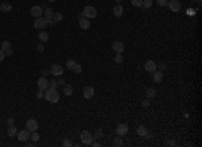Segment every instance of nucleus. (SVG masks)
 Segmentation results:
<instances>
[{
	"instance_id": "f257e3e1",
	"label": "nucleus",
	"mask_w": 202,
	"mask_h": 147,
	"mask_svg": "<svg viewBox=\"0 0 202 147\" xmlns=\"http://www.w3.org/2000/svg\"><path fill=\"white\" fill-rule=\"evenodd\" d=\"M45 99L50 103H58L59 101V93L57 88H47L45 90Z\"/></svg>"
},
{
	"instance_id": "f03ea898",
	"label": "nucleus",
	"mask_w": 202,
	"mask_h": 147,
	"mask_svg": "<svg viewBox=\"0 0 202 147\" xmlns=\"http://www.w3.org/2000/svg\"><path fill=\"white\" fill-rule=\"evenodd\" d=\"M80 138H81V143L82 144H86V146H90V144L93 143V136H92V134H90L89 131H82L81 135H80Z\"/></svg>"
},
{
	"instance_id": "7ed1b4c3",
	"label": "nucleus",
	"mask_w": 202,
	"mask_h": 147,
	"mask_svg": "<svg viewBox=\"0 0 202 147\" xmlns=\"http://www.w3.org/2000/svg\"><path fill=\"white\" fill-rule=\"evenodd\" d=\"M82 14H84V16L88 18V19H93V18L97 16V10H96L93 6H86V7L84 8Z\"/></svg>"
},
{
	"instance_id": "20e7f679",
	"label": "nucleus",
	"mask_w": 202,
	"mask_h": 147,
	"mask_svg": "<svg viewBox=\"0 0 202 147\" xmlns=\"http://www.w3.org/2000/svg\"><path fill=\"white\" fill-rule=\"evenodd\" d=\"M49 70H50V73L53 74V76H62L63 74V68H62V65H59V63H53Z\"/></svg>"
},
{
	"instance_id": "39448f33",
	"label": "nucleus",
	"mask_w": 202,
	"mask_h": 147,
	"mask_svg": "<svg viewBox=\"0 0 202 147\" xmlns=\"http://www.w3.org/2000/svg\"><path fill=\"white\" fill-rule=\"evenodd\" d=\"M167 7L170 8V11H172V12L181 11V3H179L178 0H168Z\"/></svg>"
},
{
	"instance_id": "423d86ee",
	"label": "nucleus",
	"mask_w": 202,
	"mask_h": 147,
	"mask_svg": "<svg viewBox=\"0 0 202 147\" xmlns=\"http://www.w3.org/2000/svg\"><path fill=\"white\" fill-rule=\"evenodd\" d=\"M144 69H146V72H148V73H154L158 68H156V62H154L152 59H148V61H146V63H144Z\"/></svg>"
},
{
	"instance_id": "0eeeda50",
	"label": "nucleus",
	"mask_w": 202,
	"mask_h": 147,
	"mask_svg": "<svg viewBox=\"0 0 202 147\" xmlns=\"http://www.w3.org/2000/svg\"><path fill=\"white\" fill-rule=\"evenodd\" d=\"M26 127H27V130L30 132H32V131H36V130H38L39 124H38V121H36L35 119H28L27 123H26Z\"/></svg>"
},
{
	"instance_id": "6e6552de",
	"label": "nucleus",
	"mask_w": 202,
	"mask_h": 147,
	"mask_svg": "<svg viewBox=\"0 0 202 147\" xmlns=\"http://www.w3.org/2000/svg\"><path fill=\"white\" fill-rule=\"evenodd\" d=\"M36 84H38V89H39V90H46V89L49 88V80H47L45 76H42V77L39 78Z\"/></svg>"
},
{
	"instance_id": "1a4fd4ad",
	"label": "nucleus",
	"mask_w": 202,
	"mask_h": 147,
	"mask_svg": "<svg viewBox=\"0 0 202 147\" xmlns=\"http://www.w3.org/2000/svg\"><path fill=\"white\" fill-rule=\"evenodd\" d=\"M116 134L119 136H124L128 134V126L127 124H119L116 127Z\"/></svg>"
},
{
	"instance_id": "9d476101",
	"label": "nucleus",
	"mask_w": 202,
	"mask_h": 147,
	"mask_svg": "<svg viewBox=\"0 0 202 147\" xmlns=\"http://www.w3.org/2000/svg\"><path fill=\"white\" fill-rule=\"evenodd\" d=\"M18 139L20 142H27L30 139V131L28 130H22V131L18 132Z\"/></svg>"
},
{
	"instance_id": "9b49d317",
	"label": "nucleus",
	"mask_w": 202,
	"mask_h": 147,
	"mask_svg": "<svg viewBox=\"0 0 202 147\" xmlns=\"http://www.w3.org/2000/svg\"><path fill=\"white\" fill-rule=\"evenodd\" d=\"M30 12H31V15L34 16V18H41L43 14V8L41 7V6H32Z\"/></svg>"
},
{
	"instance_id": "f8f14e48",
	"label": "nucleus",
	"mask_w": 202,
	"mask_h": 147,
	"mask_svg": "<svg viewBox=\"0 0 202 147\" xmlns=\"http://www.w3.org/2000/svg\"><path fill=\"white\" fill-rule=\"evenodd\" d=\"M112 49L115 53H123L124 51V43L120 42V41H115L112 43Z\"/></svg>"
},
{
	"instance_id": "ddd939ff",
	"label": "nucleus",
	"mask_w": 202,
	"mask_h": 147,
	"mask_svg": "<svg viewBox=\"0 0 202 147\" xmlns=\"http://www.w3.org/2000/svg\"><path fill=\"white\" fill-rule=\"evenodd\" d=\"M47 26V22L45 18H36V20L34 22V28H45Z\"/></svg>"
},
{
	"instance_id": "4468645a",
	"label": "nucleus",
	"mask_w": 202,
	"mask_h": 147,
	"mask_svg": "<svg viewBox=\"0 0 202 147\" xmlns=\"http://www.w3.org/2000/svg\"><path fill=\"white\" fill-rule=\"evenodd\" d=\"M93 95H94L93 86H85V88H84V97H85V99H92Z\"/></svg>"
},
{
	"instance_id": "2eb2a0df",
	"label": "nucleus",
	"mask_w": 202,
	"mask_h": 147,
	"mask_svg": "<svg viewBox=\"0 0 202 147\" xmlns=\"http://www.w3.org/2000/svg\"><path fill=\"white\" fill-rule=\"evenodd\" d=\"M152 80H154V82L155 84H160L162 82V80H163V73L162 72H154L152 73Z\"/></svg>"
},
{
	"instance_id": "dca6fc26",
	"label": "nucleus",
	"mask_w": 202,
	"mask_h": 147,
	"mask_svg": "<svg viewBox=\"0 0 202 147\" xmlns=\"http://www.w3.org/2000/svg\"><path fill=\"white\" fill-rule=\"evenodd\" d=\"M78 23H80V27L82 30H89L90 28V22L88 18H82L81 20H78Z\"/></svg>"
},
{
	"instance_id": "f3484780",
	"label": "nucleus",
	"mask_w": 202,
	"mask_h": 147,
	"mask_svg": "<svg viewBox=\"0 0 202 147\" xmlns=\"http://www.w3.org/2000/svg\"><path fill=\"white\" fill-rule=\"evenodd\" d=\"M112 11H113V15L116 16V18H120V16L123 15V11H124V10H123V7H121L120 4H116V6L112 8Z\"/></svg>"
},
{
	"instance_id": "a211bd4d",
	"label": "nucleus",
	"mask_w": 202,
	"mask_h": 147,
	"mask_svg": "<svg viewBox=\"0 0 202 147\" xmlns=\"http://www.w3.org/2000/svg\"><path fill=\"white\" fill-rule=\"evenodd\" d=\"M0 10L3 12H11L12 11V4L8 3V1H4V3L0 4Z\"/></svg>"
},
{
	"instance_id": "6ab92c4d",
	"label": "nucleus",
	"mask_w": 202,
	"mask_h": 147,
	"mask_svg": "<svg viewBox=\"0 0 202 147\" xmlns=\"http://www.w3.org/2000/svg\"><path fill=\"white\" fill-rule=\"evenodd\" d=\"M7 135L10 136V138H14L15 135H18V130H16L15 126H10L7 130Z\"/></svg>"
},
{
	"instance_id": "aec40b11",
	"label": "nucleus",
	"mask_w": 202,
	"mask_h": 147,
	"mask_svg": "<svg viewBox=\"0 0 202 147\" xmlns=\"http://www.w3.org/2000/svg\"><path fill=\"white\" fill-rule=\"evenodd\" d=\"M43 14H45V19L49 20V19H53V15H54V11L51 10V8H45V11H43Z\"/></svg>"
},
{
	"instance_id": "412c9836",
	"label": "nucleus",
	"mask_w": 202,
	"mask_h": 147,
	"mask_svg": "<svg viewBox=\"0 0 202 147\" xmlns=\"http://www.w3.org/2000/svg\"><path fill=\"white\" fill-rule=\"evenodd\" d=\"M63 19V14L62 12H54V15H53V20H54V23H58L61 20Z\"/></svg>"
},
{
	"instance_id": "4be33fe9",
	"label": "nucleus",
	"mask_w": 202,
	"mask_h": 147,
	"mask_svg": "<svg viewBox=\"0 0 202 147\" xmlns=\"http://www.w3.org/2000/svg\"><path fill=\"white\" fill-rule=\"evenodd\" d=\"M63 93H65V96H71V95H73V86L63 85Z\"/></svg>"
},
{
	"instance_id": "5701e85b",
	"label": "nucleus",
	"mask_w": 202,
	"mask_h": 147,
	"mask_svg": "<svg viewBox=\"0 0 202 147\" xmlns=\"http://www.w3.org/2000/svg\"><path fill=\"white\" fill-rule=\"evenodd\" d=\"M38 38H39V41H41V42H47V41H49V34H47V32H45V31H43V32H39V35H38Z\"/></svg>"
},
{
	"instance_id": "b1692460",
	"label": "nucleus",
	"mask_w": 202,
	"mask_h": 147,
	"mask_svg": "<svg viewBox=\"0 0 202 147\" xmlns=\"http://www.w3.org/2000/svg\"><path fill=\"white\" fill-rule=\"evenodd\" d=\"M0 49H1V50H8V49H12L11 47V42H10V41H3V42H1V46H0Z\"/></svg>"
},
{
	"instance_id": "393cba45",
	"label": "nucleus",
	"mask_w": 202,
	"mask_h": 147,
	"mask_svg": "<svg viewBox=\"0 0 202 147\" xmlns=\"http://www.w3.org/2000/svg\"><path fill=\"white\" fill-rule=\"evenodd\" d=\"M146 95H147V99H154V97H156V90L155 89H147V92H146Z\"/></svg>"
},
{
	"instance_id": "a878e982",
	"label": "nucleus",
	"mask_w": 202,
	"mask_h": 147,
	"mask_svg": "<svg viewBox=\"0 0 202 147\" xmlns=\"http://www.w3.org/2000/svg\"><path fill=\"white\" fill-rule=\"evenodd\" d=\"M39 138H41V136H39V134L36 131H32V132H30V139L32 140V142H38L39 140Z\"/></svg>"
},
{
	"instance_id": "bb28decb",
	"label": "nucleus",
	"mask_w": 202,
	"mask_h": 147,
	"mask_svg": "<svg viewBox=\"0 0 202 147\" xmlns=\"http://www.w3.org/2000/svg\"><path fill=\"white\" fill-rule=\"evenodd\" d=\"M123 61H124V58H123L121 53H116V54H115V62L120 65V63H123Z\"/></svg>"
},
{
	"instance_id": "cd10ccee",
	"label": "nucleus",
	"mask_w": 202,
	"mask_h": 147,
	"mask_svg": "<svg viewBox=\"0 0 202 147\" xmlns=\"http://www.w3.org/2000/svg\"><path fill=\"white\" fill-rule=\"evenodd\" d=\"M123 143H124V142H123V139H121L120 136H117V138H115V139H113V146H115V147L123 146Z\"/></svg>"
},
{
	"instance_id": "c85d7f7f",
	"label": "nucleus",
	"mask_w": 202,
	"mask_h": 147,
	"mask_svg": "<svg viewBox=\"0 0 202 147\" xmlns=\"http://www.w3.org/2000/svg\"><path fill=\"white\" fill-rule=\"evenodd\" d=\"M147 128L144 127V126H140V127H137V134H139L140 136H144L146 134H147Z\"/></svg>"
},
{
	"instance_id": "c756f323",
	"label": "nucleus",
	"mask_w": 202,
	"mask_h": 147,
	"mask_svg": "<svg viewBox=\"0 0 202 147\" xmlns=\"http://www.w3.org/2000/svg\"><path fill=\"white\" fill-rule=\"evenodd\" d=\"M142 7L148 10V8L152 7V0H143V3H142Z\"/></svg>"
},
{
	"instance_id": "7c9ffc66",
	"label": "nucleus",
	"mask_w": 202,
	"mask_h": 147,
	"mask_svg": "<svg viewBox=\"0 0 202 147\" xmlns=\"http://www.w3.org/2000/svg\"><path fill=\"white\" fill-rule=\"evenodd\" d=\"M74 65H76V61H74V59H67L66 61V68L69 70H73Z\"/></svg>"
},
{
	"instance_id": "2f4dec72",
	"label": "nucleus",
	"mask_w": 202,
	"mask_h": 147,
	"mask_svg": "<svg viewBox=\"0 0 202 147\" xmlns=\"http://www.w3.org/2000/svg\"><path fill=\"white\" fill-rule=\"evenodd\" d=\"M156 68H159L160 72H162V70L167 69V65H166V62H162V61H160L159 63H156Z\"/></svg>"
},
{
	"instance_id": "473e14b6",
	"label": "nucleus",
	"mask_w": 202,
	"mask_h": 147,
	"mask_svg": "<svg viewBox=\"0 0 202 147\" xmlns=\"http://www.w3.org/2000/svg\"><path fill=\"white\" fill-rule=\"evenodd\" d=\"M156 3H158V6H160V7H167L168 0H156Z\"/></svg>"
},
{
	"instance_id": "72a5a7b5",
	"label": "nucleus",
	"mask_w": 202,
	"mask_h": 147,
	"mask_svg": "<svg viewBox=\"0 0 202 147\" xmlns=\"http://www.w3.org/2000/svg\"><path fill=\"white\" fill-rule=\"evenodd\" d=\"M73 70H74V72H76V73H78V74H80V73H81V72H82V68H81V65H78L77 62H76V65H74Z\"/></svg>"
},
{
	"instance_id": "f704fd0d",
	"label": "nucleus",
	"mask_w": 202,
	"mask_h": 147,
	"mask_svg": "<svg viewBox=\"0 0 202 147\" xmlns=\"http://www.w3.org/2000/svg\"><path fill=\"white\" fill-rule=\"evenodd\" d=\"M131 3H132V6H135V7H142L143 0H131Z\"/></svg>"
},
{
	"instance_id": "c9c22d12",
	"label": "nucleus",
	"mask_w": 202,
	"mask_h": 147,
	"mask_svg": "<svg viewBox=\"0 0 202 147\" xmlns=\"http://www.w3.org/2000/svg\"><path fill=\"white\" fill-rule=\"evenodd\" d=\"M57 85H58V82L55 81L54 78H53V80H50V81H49V86H50V88H57Z\"/></svg>"
},
{
	"instance_id": "e433bc0d",
	"label": "nucleus",
	"mask_w": 202,
	"mask_h": 147,
	"mask_svg": "<svg viewBox=\"0 0 202 147\" xmlns=\"http://www.w3.org/2000/svg\"><path fill=\"white\" fill-rule=\"evenodd\" d=\"M36 49H38L39 53H43V51H45V45H43V43H39Z\"/></svg>"
},
{
	"instance_id": "4c0bfd02",
	"label": "nucleus",
	"mask_w": 202,
	"mask_h": 147,
	"mask_svg": "<svg viewBox=\"0 0 202 147\" xmlns=\"http://www.w3.org/2000/svg\"><path fill=\"white\" fill-rule=\"evenodd\" d=\"M63 146H66V147H71V146H73V143H71V142H70L69 139H65V140H63Z\"/></svg>"
},
{
	"instance_id": "58836bf2",
	"label": "nucleus",
	"mask_w": 202,
	"mask_h": 147,
	"mask_svg": "<svg viewBox=\"0 0 202 147\" xmlns=\"http://www.w3.org/2000/svg\"><path fill=\"white\" fill-rule=\"evenodd\" d=\"M4 58H5V51H4V50H1V49H0V62L3 61Z\"/></svg>"
},
{
	"instance_id": "ea45409f",
	"label": "nucleus",
	"mask_w": 202,
	"mask_h": 147,
	"mask_svg": "<svg viewBox=\"0 0 202 147\" xmlns=\"http://www.w3.org/2000/svg\"><path fill=\"white\" fill-rule=\"evenodd\" d=\"M142 105H143L144 108H147V107H150V100H148V99H147V100H144L143 103H142Z\"/></svg>"
},
{
	"instance_id": "a19ab883",
	"label": "nucleus",
	"mask_w": 202,
	"mask_h": 147,
	"mask_svg": "<svg viewBox=\"0 0 202 147\" xmlns=\"http://www.w3.org/2000/svg\"><path fill=\"white\" fill-rule=\"evenodd\" d=\"M43 96H45V95H43V90H39V89H38V93H36V97H38V99H43Z\"/></svg>"
},
{
	"instance_id": "79ce46f5",
	"label": "nucleus",
	"mask_w": 202,
	"mask_h": 147,
	"mask_svg": "<svg viewBox=\"0 0 202 147\" xmlns=\"http://www.w3.org/2000/svg\"><path fill=\"white\" fill-rule=\"evenodd\" d=\"M102 136H104L102 131H101V130H97V132H96V138H102Z\"/></svg>"
},
{
	"instance_id": "37998d69",
	"label": "nucleus",
	"mask_w": 202,
	"mask_h": 147,
	"mask_svg": "<svg viewBox=\"0 0 202 147\" xmlns=\"http://www.w3.org/2000/svg\"><path fill=\"white\" fill-rule=\"evenodd\" d=\"M14 121H15V120H14V117H8V119H7L8 126H14Z\"/></svg>"
},
{
	"instance_id": "c03bdc74",
	"label": "nucleus",
	"mask_w": 202,
	"mask_h": 147,
	"mask_svg": "<svg viewBox=\"0 0 202 147\" xmlns=\"http://www.w3.org/2000/svg\"><path fill=\"white\" fill-rule=\"evenodd\" d=\"M12 54H14V50H12V49H8V50H5V55H8V57H11Z\"/></svg>"
},
{
	"instance_id": "a18cd8bd",
	"label": "nucleus",
	"mask_w": 202,
	"mask_h": 147,
	"mask_svg": "<svg viewBox=\"0 0 202 147\" xmlns=\"http://www.w3.org/2000/svg\"><path fill=\"white\" fill-rule=\"evenodd\" d=\"M49 73H50V70H47V69H43L42 70V76H47Z\"/></svg>"
},
{
	"instance_id": "49530a36",
	"label": "nucleus",
	"mask_w": 202,
	"mask_h": 147,
	"mask_svg": "<svg viewBox=\"0 0 202 147\" xmlns=\"http://www.w3.org/2000/svg\"><path fill=\"white\" fill-rule=\"evenodd\" d=\"M59 84V85H65V80H63V78H59L58 81H57Z\"/></svg>"
},
{
	"instance_id": "de8ad7c7",
	"label": "nucleus",
	"mask_w": 202,
	"mask_h": 147,
	"mask_svg": "<svg viewBox=\"0 0 202 147\" xmlns=\"http://www.w3.org/2000/svg\"><path fill=\"white\" fill-rule=\"evenodd\" d=\"M175 144V140L174 139H170V142H168V146H174Z\"/></svg>"
},
{
	"instance_id": "09e8293b",
	"label": "nucleus",
	"mask_w": 202,
	"mask_h": 147,
	"mask_svg": "<svg viewBox=\"0 0 202 147\" xmlns=\"http://www.w3.org/2000/svg\"><path fill=\"white\" fill-rule=\"evenodd\" d=\"M90 146H94V147H100L101 144H100V143H96V142H93V143L90 144Z\"/></svg>"
},
{
	"instance_id": "8fccbe9b",
	"label": "nucleus",
	"mask_w": 202,
	"mask_h": 147,
	"mask_svg": "<svg viewBox=\"0 0 202 147\" xmlns=\"http://www.w3.org/2000/svg\"><path fill=\"white\" fill-rule=\"evenodd\" d=\"M82 18H85V16H84V14H80V15H78V20H81Z\"/></svg>"
},
{
	"instance_id": "3c124183",
	"label": "nucleus",
	"mask_w": 202,
	"mask_h": 147,
	"mask_svg": "<svg viewBox=\"0 0 202 147\" xmlns=\"http://www.w3.org/2000/svg\"><path fill=\"white\" fill-rule=\"evenodd\" d=\"M144 136H146L147 139H151V134H148V132H147V134H146V135H144Z\"/></svg>"
},
{
	"instance_id": "603ef678",
	"label": "nucleus",
	"mask_w": 202,
	"mask_h": 147,
	"mask_svg": "<svg viewBox=\"0 0 202 147\" xmlns=\"http://www.w3.org/2000/svg\"><path fill=\"white\" fill-rule=\"evenodd\" d=\"M115 1H116V4H121V1H123V0H115Z\"/></svg>"
},
{
	"instance_id": "864d4df0",
	"label": "nucleus",
	"mask_w": 202,
	"mask_h": 147,
	"mask_svg": "<svg viewBox=\"0 0 202 147\" xmlns=\"http://www.w3.org/2000/svg\"><path fill=\"white\" fill-rule=\"evenodd\" d=\"M193 1H197L198 4H201V0H193Z\"/></svg>"
},
{
	"instance_id": "5fc2aeb1",
	"label": "nucleus",
	"mask_w": 202,
	"mask_h": 147,
	"mask_svg": "<svg viewBox=\"0 0 202 147\" xmlns=\"http://www.w3.org/2000/svg\"><path fill=\"white\" fill-rule=\"evenodd\" d=\"M47 1H50V3H54L55 0H47Z\"/></svg>"
}]
</instances>
